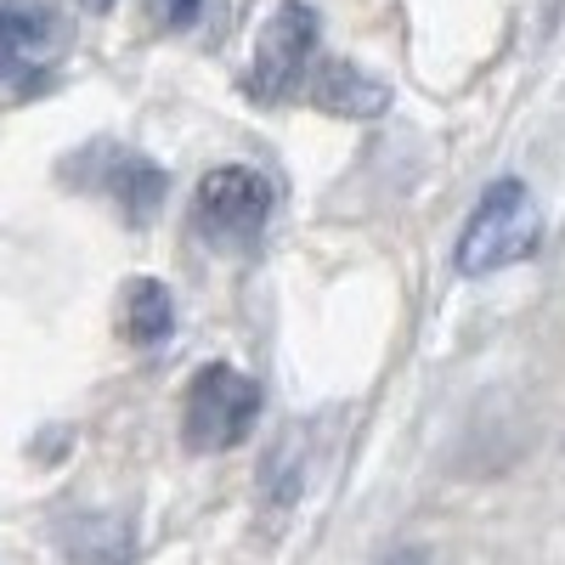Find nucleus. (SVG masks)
Returning <instances> with one entry per match:
<instances>
[{"label":"nucleus","mask_w":565,"mask_h":565,"mask_svg":"<svg viewBox=\"0 0 565 565\" xmlns=\"http://www.w3.org/2000/svg\"><path fill=\"white\" fill-rule=\"evenodd\" d=\"M537 244H543V210L532 199V186L503 175V181L487 186V199L476 204V215H469L463 238L452 249V266L463 277H487V271H503L514 260H526Z\"/></svg>","instance_id":"nucleus-1"},{"label":"nucleus","mask_w":565,"mask_h":565,"mask_svg":"<svg viewBox=\"0 0 565 565\" xmlns=\"http://www.w3.org/2000/svg\"><path fill=\"white\" fill-rule=\"evenodd\" d=\"M260 418V385L249 373L226 367V362H204L186 385V407H181V436L193 452H226L238 447Z\"/></svg>","instance_id":"nucleus-2"},{"label":"nucleus","mask_w":565,"mask_h":565,"mask_svg":"<svg viewBox=\"0 0 565 565\" xmlns=\"http://www.w3.org/2000/svg\"><path fill=\"white\" fill-rule=\"evenodd\" d=\"M271 181L249 164H221L199 181V193H193V221L210 244L232 249V244H255L266 221H271Z\"/></svg>","instance_id":"nucleus-3"},{"label":"nucleus","mask_w":565,"mask_h":565,"mask_svg":"<svg viewBox=\"0 0 565 565\" xmlns=\"http://www.w3.org/2000/svg\"><path fill=\"white\" fill-rule=\"evenodd\" d=\"M311 63H317V12L306 7V0H282V7L266 18V29H260L249 90L260 103H282V97L300 90Z\"/></svg>","instance_id":"nucleus-4"},{"label":"nucleus","mask_w":565,"mask_h":565,"mask_svg":"<svg viewBox=\"0 0 565 565\" xmlns=\"http://www.w3.org/2000/svg\"><path fill=\"white\" fill-rule=\"evenodd\" d=\"M85 159H97V181L103 193L119 204L125 221H153V210L164 204V170L148 153H130V148H90Z\"/></svg>","instance_id":"nucleus-5"},{"label":"nucleus","mask_w":565,"mask_h":565,"mask_svg":"<svg viewBox=\"0 0 565 565\" xmlns=\"http://www.w3.org/2000/svg\"><path fill=\"white\" fill-rule=\"evenodd\" d=\"M311 103L340 119H380L391 108V90L351 63H311Z\"/></svg>","instance_id":"nucleus-6"},{"label":"nucleus","mask_w":565,"mask_h":565,"mask_svg":"<svg viewBox=\"0 0 565 565\" xmlns=\"http://www.w3.org/2000/svg\"><path fill=\"white\" fill-rule=\"evenodd\" d=\"M175 328V300L159 277H136L125 289V334L136 345H164Z\"/></svg>","instance_id":"nucleus-7"},{"label":"nucleus","mask_w":565,"mask_h":565,"mask_svg":"<svg viewBox=\"0 0 565 565\" xmlns=\"http://www.w3.org/2000/svg\"><path fill=\"white\" fill-rule=\"evenodd\" d=\"M57 34V12L40 7V0H12V7H0V63L23 57L29 45L52 40Z\"/></svg>","instance_id":"nucleus-8"},{"label":"nucleus","mask_w":565,"mask_h":565,"mask_svg":"<svg viewBox=\"0 0 565 565\" xmlns=\"http://www.w3.org/2000/svg\"><path fill=\"white\" fill-rule=\"evenodd\" d=\"M204 12V0H148V18L164 23V29H186V23H199Z\"/></svg>","instance_id":"nucleus-9"},{"label":"nucleus","mask_w":565,"mask_h":565,"mask_svg":"<svg viewBox=\"0 0 565 565\" xmlns=\"http://www.w3.org/2000/svg\"><path fill=\"white\" fill-rule=\"evenodd\" d=\"M85 7H90V12H108V7H114V0H85Z\"/></svg>","instance_id":"nucleus-10"}]
</instances>
